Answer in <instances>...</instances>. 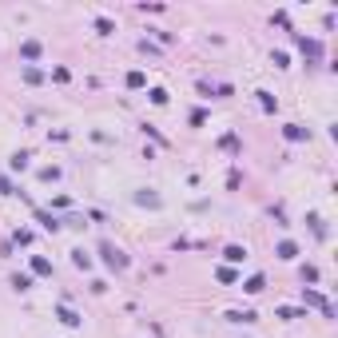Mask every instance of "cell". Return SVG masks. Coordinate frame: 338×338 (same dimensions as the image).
<instances>
[{"mask_svg":"<svg viewBox=\"0 0 338 338\" xmlns=\"http://www.w3.org/2000/svg\"><path fill=\"white\" fill-rule=\"evenodd\" d=\"M28 167V152H16L12 155V171H24Z\"/></svg>","mask_w":338,"mask_h":338,"instance_id":"11","label":"cell"},{"mask_svg":"<svg viewBox=\"0 0 338 338\" xmlns=\"http://www.w3.org/2000/svg\"><path fill=\"white\" fill-rule=\"evenodd\" d=\"M12 287H16V291H28L32 278H28V275H12Z\"/></svg>","mask_w":338,"mask_h":338,"instance_id":"13","label":"cell"},{"mask_svg":"<svg viewBox=\"0 0 338 338\" xmlns=\"http://www.w3.org/2000/svg\"><path fill=\"white\" fill-rule=\"evenodd\" d=\"M100 255H104V262H108L111 271H123V267H127V255H123L120 247H111V243H100Z\"/></svg>","mask_w":338,"mask_h":338,"instance_id":"1","label":"cell"},{"mask_svg":"<svg viewBox=\"0 0 338 338\" xmlns=\"http://www.w3.org/2000/svg\"><path fill=\"white\" fill-rule=\"evenodd\" d=\"M231 323H255V310H231Z\"/></svg>","mask_w":338,"mask_h":338,"instance_id":"6","label":"cell"},{"mask_svg":"<svg viewBox=\"0 0 338 338\" xmlns=\"http://www.w3.org/2000/svg\"><path fill=\"white\" fill-rule=\"evenodd\" d=\"M223 259H227V262H243V259H247V247H239V243H231V247H227V251H223Z\"/></svg>","mask_w":338,"mask_h":338,"instance_id":"4","label":"cell"},{"mask_svg":"<svg viewBox=\"0 0 338 338\" xmlns=\"http://www.w3.org/2000/svg\"><path fill=\"white\" fill-rule=\"evenodd\" d=\"M20 52H24V60H36V56H40V44H36V40H28Z\"/></svg>","mask_w":338,"mask_h":338,"instance_id":"10","label":"cell"},{"mask_svg":"<svg viewBox=\"0 0 338 338\" xmlns=\"http://www.w3.org/2000/svg\"><path fill=\"white\" fill-rule=\"evenodd\" d=\"M32 271H36V275H52V262L36 255V259H32Z\"/></svg>","mask_w":338,"mask_h":338,"instance_id":"7","label":"cell"},{"mask_svg":"<svg viewBox=\"0 0 338 338\" xmlns=\"http://www.w3.org/2000/svg\"><path fill=\"white\" fill-rule=\"evenodd\" d=\"M298 48L307 52L310 60H318V56H323V48H318V40H307V36H298Z\"/></svg>","mask_w":338,"mask_h":338,"instance_id":"2","label":"cell"},{"mask_svg":"<svg viewBox=\"0 0 338 338\" xmlns=\"http://www.w3.org/2000/svg\"><path fill=\"white\" fill-rule=\"evenodd\" d=\"M278 259H294V255H298V247L291 243V239H283V243H278V251H275Z\"/></svg>","mask_w":338,"mask_h":338,"instance_id":"5","label":"cell"},{"mask_svg":"<svg viewBox=\"0 0 338 338\" xmlns=\"http://www.w3.org/2000/svg\"><path fill=\"white\" fill-rule=\"evenodd\" d=\"M259 104H262V111H275V100H271V92H259Z\"/></svg>","mask_w":338,"mask_h":338,"instance_id":"14","label":"cell"},{"mask_svg":"<svg viewBox=\"0 0 338 338\" xmlns=\"http://www.w3.org/2000/svg\"><path fill=\"white\" fill-rule=\"evenodd\" d=\"M283 136L291 139V143H298V139H307L310 132H307V127H298V123H287V127H283Z\"/></svg>","mask_w":338,"mask_h":338,"instance_id":"3","label":"cell"},{"mask_svg":"<svg viewBox=\"0 0 338 338\" xmlns=\"http://www.w3.org/2000/svg\"><path fill=\"white\" fill-rule=\"evenodd\" d=\"M56 314H60V323H64V326H80V318H76V314H72L68 307H60Z\"/></svg>","mask_w":338,"mask_h":338,"instance_id":"9","label":"cell"},{"mask_svg":"<svg viewBox=\"0 0 338 338\" xmlns=\"http://www.w3.org/2000/svg\"><path fill=\"white\" fill-rule=\"evenodd\" d=\"M72 262H76V267H84V271H88V267H92V259H88V255H84V251H72Z\"/></svg>","mask_w":338,"mask_h":338,"instance_id":"12","label":"cell"},{"mask_svg":"<svg viewBox=\"0 0 338 338\" xmlns=\"http://www.w3.org/2000/svg\"><path fill=\"white\" fill-rule=\"evenodd\" d=\"M243 291L259 294V291H262V275H251V278H247V283H243Z\"/></svg>","mask_w":338,"mask_h":338,"instance_id":"8","label":"cell"}]
</instances>
